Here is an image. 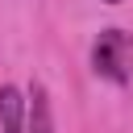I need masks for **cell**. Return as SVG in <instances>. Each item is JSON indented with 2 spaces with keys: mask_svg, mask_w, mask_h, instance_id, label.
<instances>
[{
  "mask_svg": "<svg viewBox=\"0 0 133 133\" xmlns=\"http://www.w3.org/2000/svg\"><path fill=\"white\" fill-rule=\"evenodd\" d=\"M133 66V37L125 29H104L91 46V71L108 83H125Z\"/></svg>",
  "mask_w": 133,
  "mask_h": 133,
  "instance_id": "obj_1",
  "label": "cell"
},
{
  "mask_svg": "<svg viewBox=\"0 0 133 133\" xmlns=\"http://www.w3.org/2000/svg\"><path fill=\"white\" fill-rule=\"evenodd\" d=\"M25 133H54V112H50V96L42 83L29 87V104H25Z\"/></svg>",
  "mask_w": 133,
  "mask_h": 133,
  "instance_id": "obj_2",
  "label": "cell"
},
{
  "mask_svg": "<svg viewBox=\"0 0 133 133\" xmlns=\"http://www.w3.org/2000/svg\"><path fill=\"white\" fill-rule=\"evenodd\" d=\"M0 133H25V96L12 83L0 87Z\"/></svg>",
  "mask_w": 133,
  "mask_h": 133,
  "instance_id": "obj_3",
  "label": "cell"
},
{
  "mask_svg": "<svg viewBox=\"0 0 133 133\" xmlns=\"http://www.w3.org/2000/svg\"><path fill=\"white\" fill-rule=\"evenodd\" d=\"M104 4H121V0H104Z\"/></svg>",
  "mask_w": 133,
  "mask_h": 133,
  "instance_id": "obj_4",
  "label": "cell"
}]
</instances>
